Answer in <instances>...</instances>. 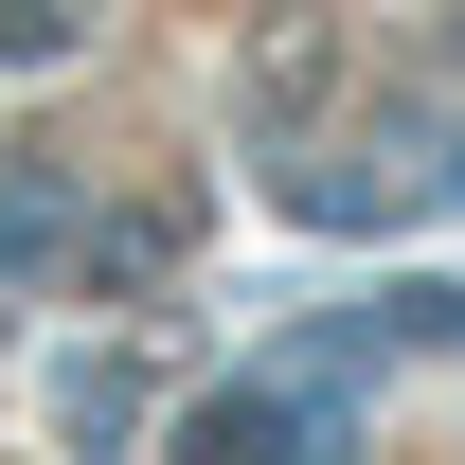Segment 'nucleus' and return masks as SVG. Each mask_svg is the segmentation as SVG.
<instances>
[{
  "label": "nucleus",
  "mask_w": 465,
  "mask_h": 465,
  "mask_svg": "<svg viewBox=\"0 0 465 465\" xmlns=\"http://www.w3.org/2000/svg\"><path fill=\"white\" fill-rule=\"evenodd\" d=\"M197 448H251V465H287V448H341V394H322V376H287V358H251V376H215V394H197Z\"/></svg>",
  "instance_id": "f257e3e1"
},
{
  "label": "nucleus",
  "mask_w": 465,
  "mask_h": 465,
  "mask_svg": "<svg viewBox=\"0 0 465 465\" xmlns=\"http://www.w3.org/2000/svg\"><path fill=\"white\" fill-rule=\"evenodd\" d=\"M72 251H90V232H72V179L18 162V179H0V269H72Z\"/></svg>",
  "instance_id": "f03ea898"
},
{
  "label": "nucleus",
  "mask_w": 465,
  "mask_h": 465,
  "mask_svg": "<svg viewBox=\"0 0 465 465\" xmlns=\"http://www.w3.org/2000/svg\"><path fill=\"white\" fill-rule=\"evenodd\" d=\"M179 232H197V215H179V197H143V215H108L90 251H72V287H162V269H179Z\"/></svg>",
  "instance_id": "7ed1b4c3"
},
{
  "label": "nucleus",
  "mask_w": 465,
  "mask_h": 465,
  "mask_svg": "<svg viewBox=\"0 0 465 465\" xmlns=\"http://www.w3.org/2000/svg\"><path fill=\"white\" fill-rule=\"evenodd\" d=\"M54 430H72V448L143 430V376H125V358H72V376H54Z\"/></svg>",
  "instance_id": "20e7f679"
},
{
  "label": "nucleus",
  "mask_w": 465,
  "mask_h": 465,
  "mask_svg": "<svg viewBox=\"0 0 465 465\" xmlns=\"http://www.w3.org/2000/svg\"><path fill=\"white\" fill-rule=\"evenodd\" d=\"M304 90H322V36H304V18H287V36L251 54V125H304Z\"/></svg>",
  "instance_id": "39448f33"
},
{
  "label": "nucleus",
  "mask_w": 465,
  "mask_h": 465,
  "mask_svg": "<svg viewBox=\"0 0 465 465\" xmlns=\"http://www.w3.org/2000/svg\"><path fill=\"white\" fill-rule=\"evenodd\" d=\"M376 304H394V341H411V358H448V341H465V287H376Z\"/></svg>",
  "instance_id": "423d86ee"
},
{
  "label": "nucleus",
  "mask_w": 465,
  "mask_h": 465,
  "mask_svg": "<svg viewBox=\"0 0 465 465\" xmlns=\"http://www.w3.org/2000/svg\"><path fill=\"white\" fill-rule=\"evenodd\" d=\"M72 54V18H54V0H0V72H54Z\"/></svg>",
  "instance_id": "0eeeda50"
},
{
  "label": "nucleus",
  "mask_w": 465,
  "mask_h": 465,
  "mask_svg": "<svg viewBox=\"0 0 465 465\" xmlns=\"http://www.w3.org/2000/svg\"><path fill=\"white\" fill-rule=\"evenodd\" d=\"M430 179H448V197H465V125H448V162H430Z\"/></svg>",
  "instance_id": "6e6552de"
}]
</instances>
